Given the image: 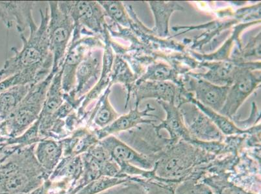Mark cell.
<instances>
[{"label": "cell", "mask_w": 261, "mask_h": 194, "mask_svg": "<svg viewBox=\"0 0 261 194\" xmlns=\"http://www.w3.org/2000/svg\"><path fill=\"white\" fill-rule=\"evenodd\" d=\"M40 13V25L37 26L33 21L30 25L29 37L26 39L21 35L22 48L20 51L15 47L12 48L15 55L7 60L0 69V78L9 77L24 71L51 73L54 61L47 35L49 10L46 9L45 14L41 10Z\"/></svg>", "instance_id": "1"}, {"label": "cell", "mask_w": 261, "mask_h": 194, "mask_svg": "<svg viewBox=\"0 0 261 194\" xmlns=\"http://www.w3.org/2000/svg\"><path fill=\"white\" fill-rule=\"evenodd\" d=\"M35 146L18 149L0 165V193L26 194L47 178L33 152Z\"/></svg>", "instance_id": "2"}, {"label": "cell", "mask_w": 261, "mask_h": 194, "mask_svg": "<svg viewBox=\"0 0 261 194\" xmlns=\"http://www.w3.org/2000/svg\"><path fill=\"white\" fill-rule=\"evenodd\" d=\"M182 143L170 145L158 155L153 169L156 177L179 183L216 157L191 144Z\"/></svg>", "instance_id": "3"}, {"label": "cell", "mask_w": 261, "mask_h": 194, "mask_svg": "<svg viewBox=\"0 0 261 194\" xmlns=\"http://www.w3.org/2000/svg\"><path fill=\"white\" fill-rule=\"evenodd\" d=\"M55 74L51 72L46 79L33 85L15 112L8 119L0 123V137L15 138L20 136L39 119Z\"/></svg>", "instance_id": "4"}, {"label": "cell", "mask_w": 261, "mask_h": 194, "mask_svg": "<svg viewBox=\"0 0 261 194\" xmlns=\"http://www.w3.org/2000/svg\"><path fill=\"white\" fill-rule=\"evenodd\" d=\"M48 5L47 35L54 61L51 72L56 73L63 65L75 25L66 2H48Z\"/></svg>", "instance_id": "5"}, {"label": "cell", "mask_w": 261, "mask_h": 194, "mask_svg": "<svg viewBox=\"0 0 261 194\" xmlns=\"http://www.w3.org/2000/svg\"><path fill=\"white\" fill-rule=\"evenodd\" d=\"M74 22L73 35L97 37L103 41L109 33L106 14L98 2H66Z\"/></svg>", "instance_id": "6"}, {"label": "cell", "mask_w": 261, "mask_h": 194, "mask_svg": "<svg viewBox=\"0 0 261 194\" xmlns=\"http://www.w3.org/2000/svg\"><path fill=\"white\" fill-rule=\"evenodd\" d=\"M103 49L96 47L88 51L75 72L74 88L65 94V99L80 105L85 95L93 88L100 77Z\"/></svg>", "instance_id": "7"}, {"label": "cell", "mask_w": 261, "mask_h": 194, "mask_svg": "<svg viewBox=\"0 0 261 194\" xmlns=\"http://www.w3.org/2000/svg\"><path fill=\"white\" fill-rule=\"evenodd\" d=\"M104 47L105 44L99 38H72L61 66L62 86L65 94L70 93L74 88L75 72L88 51L96 47L103 49Z\"/></svg>", "instance_id": "8"}, {"label": "cell", "mask_w": 261, "mask_h": 194, "mask_svg": "<svg viewBox=\"0 0 261 194\" xmlns=\"http://www.w3.org/2000/svg\"><path fill=\"white\" fill-rule=\"evenodd\" d=\"M178 109L192 140L201 142L224 140V135L194 104L190 101L182 103Z\"/></svg>", "instance_id": "9"}, {"label": "cell", "mask_w": 261, "mask_h": 194, "mask_svg": "<svg viewBox=\"0 0 261 194\" xmlns=\"http://www.w3.org/2000/svg\"><path fill=\"white\" fill-rule=\"evenodd\" d=\"M251 70V65L249 66L237 75L231 86H229L226 101L219 112L220 114L232 119L240 106L258 86L260 83V71L255 73Z\"/></svg>", "instance_id": "10"}, {"label": "cell", "mask_w": 261, "mask_h": 194, "mask_svg": "<svg viewBox=\"0 0 261 194\" xmlns=\"http://www.w3.org/2000/svg\"><path fill=\"white\" fill-rule=\"evenodd\" d=\"M98 143L108 151L118 167L127 164L142 170L153 169L155 163L153 158L138 152L115 136H109L99 141Z\"/></svg>", "instance_id": "11"}, {"label": "cell", "mask_w": 261, "mask_h": 194, "mask_svg": "<svg viewBox=\"0 0 261 194\" xmlns=\"http://www.w3.org/2000/svg\"><path fill=\"white\" fill-rule=\"evenodd\" d=\"M65 92L62 86V68L54 75L47 90L46 100L39 116V136L42 139L48 137L51 127V120L59 108L65 101Z\"/></svg>", "instance_id": "12"}, {"label": "cell", "mask_w": 261, "mask_h": 194, "mask_svg": "<svg viewBox=\"0 0 261 194\" xmlns=\"http://www.w3.org/2000/svg\"><path fill=\"white\" fill-rule=\"evenodd\" d=\"M193 77L189 79V86L195 93V100L219 113L226 101L229 86H218L200 77Z\"/></svg>", "instance_id": "13"}, {"label": "cell", "mask_w": 261, "mask_h": 194, "mask_svg": "<svg viewBox=\"0 0 261 194\" xmlns=\"http://www.w3.org/2000/svg\"><path fill=\"white\" fill-rule=\"evenodd\" d=\"M35 4L33 2H0V20L9 29L15 24L22 35L35 21L32 11Z\"/></svg>", "instance_id": "14"}, {"label": "cell", "mask_w": 261, "mask_h": 194, "mask_svg": "<svg viewBox=\"0 0 261 194\" xmlns=\"http://www.w3.org/2000/svg\"><path fill=\"white\" fill-rule=\"evenodd\" d=\"M155 109L149 105H147L146 109L144 111L139 110V105H135L134 110L127 114L119 116L115 121L103 128L95 130L93 131L95 136L99 141L102 140L109 136L127 131L141 124H151L153 120H146V117L150 116L149 112H153Z\"/></svg>", "instance_id": "15"}, {"label": "cell", "mask_w": 261, "mask_h": 194, "mask_svg": "<svg viewBox=\"0 0 261 194\" xmlns=\"http://www.w3.org/2000/svg\"><path fill=\"white\" fill-rule=\"evenodd\" d=\"M158 103L163 106L167 113V119L155 127L158 136L160 130L164 129L167 130L170 135L169 142L171 145L176 144L180 141L191 143L193 140L185 126L179 109L175 107L174 104L161 101H158Z\"/></svg>", "instance_id": "16"}, {"label": "cell", "mask_w": 261, "mask_h": 194, "mask_svg": "<svg viewBox=\"0 0 261 194\" xmlns=\"http://www.w3.org/2000/svg\"><path fill=\"white\" fill-rule=\"evenodd\" d=\"M136 105L144 99L155 98L159 101L174 104L177 87L169 81H152L145 80L135 85Z\"/></svg>", "instance_id": "17"}, {"label": "cell", "mask_w": 261, "mask_h": 194, "mask_svg": "<svg viewBox=\"0 0 261 194\" xmlns=\"http://www.w3.org/2000/svg\"><path fill=\"white\" fill-rule=\"evenodd\" d=\"M204 66H207L210 70L205 74L198 75V77L218 86H231L240 72L250 66V63L239 64L231 61H220Z\"/></svg>", "instance_id": "18"}, {"label": "cell", "mask_w": 261, "mask_h": 194, "mask_svg": "<svg viewBox=\"0 0 261 194\" xmlns=\"http://www.w3.org/2000/svg\"><path fill=\"white\" fill-rule=\"evenodd\" d=\"M34 153L38 163L48 177L63 156V144L61 141L43 139L38 143Z\"/></svg>", "instance_id": "19"}, {"label": "cell", "mask_w": 261, "mask_h": 194, "mask_svg": "<svg viewBox=\"0 0 261 194\" xmlns=\"http://www.w3.org/2000/svg\"><path fill=\"white\" fill-rule=\"evenodd\" d=\"M111 85L107 87V89L102 94L98 102L95 105L93 110L92 111L91 115L88 120V127L92 124L96 125L99 129L103 128L119 117L118 113L116 112L109 101V94L111 93Z\"/></svg>", "instance_id": "20"}, {"label": "cell", "mask_w": 261, "mask_h": 194, "mask_svg": "<svg viewBox=\"0 0 261 194\" xmlns=\"http://www.w3.org/2000/svg\"><path fill=\"white\" fill-rule=\"evenodd\" d=\"M155 17V25L153 28L155 34L161 37L169 35L168 22L174 11H184V8L176 2H149Z\"/></svg>", "instance_id": "21"}, {"label": "cell", "mask_w": 261, "mask_h": 194, "mask_svg": "<svg viewBox=\"0 0 261 194\" xmlns=\"http://www.w3.org/2000/svg\"><path fill=\"white\" fill-rule=\"evenodd\" d=\"M33 85H18L0 94V123L8 119L15 112Z\"/></svg>", "instance_id": "22"}, {"label": "cell", "mask_w": 261, "mask_h": 194, "mask_svg": "<svg viewBox=\"0 0 261 194\" xmlns=\"http://www.w3.org/2000/svg\"><path fill=\"white\" fill-rule=\"evenodd\" d=\"M188 96L189 101L194 104L204 114L207 116L208 119L213 122V124L217 127L220 132L225 136H241V135L251 134H253V127L247 130L239 128L233 122L229 120V118L220 114L219 113L215 112L214 110L206 107V106L201 105L198 101L195 100L191 95Z\"/></svg>", "instance_id": "23"}, {"label": "cell", "mask_w": 261, "mask_h": 194, "mask_svg": "<svg viewBox=\"0 0 261 194\" xmlns=\"http://www.w3.org/2000/svg\"><path fill=\"white\" fill-rule=\"evenodd\" d=\"M49 73L37 71H24L0 81V94L11 87L28 84H36L46 79Z\"/></svg>", "instance_id": "24"}, {"label": "cell", "mask_w": 261, "mask_h": 194, "mask_svg": "<svg viewBox=\"0 0 261 194\" xmlns=\"http://www.w3.org/2000/svg\"><path fill=\"white\" fill-rule=\"evenodd\" d=\"M135 77L130 72L129 66L120 56L116 54L114 58L112 71L111 73L110 84L111 86L115 83H122L127 89L128 93L132 91L133 83Z\"/></svg>", "instance_id": "25"}, {"label": "cell", "mask_w": 261, "mask_h": 194, "mask_svg": "<svg viewBox=\"0 0 261 194\" xmlns=\"http://www.w3.org/2000/svg\"><path fill=\"white\" fill-rule=\"evenodd\" d=\"M103 8L107 17L113 20V23L118 26L122 25L127 29L134 27L124 5L121 2H98Z\"/></svg>", "instance_id": "26"}, {"label": "cell", "mask_w": 261, "mask_h": 194, "mask_svg": "<svg viewBox=\"0 0 261 194\" xmlns=\"http://www.w3.org/2000/svg\"><path fill=\"white\" fill-rule=\"evenodd\" d=\"M130 178L132 177L119 178V177H101L83 187L77 191V194H98L108 189L121 185L129 181Z\"/></svg>", "instance_id": "27"}, {"label": "cell", "mask_w": 261, "mask_h": 194, "mask_svg": "<svg viewBox=\"0 0 261 194\" xmlns=\"http://www.w3.org/2000/svg\"><path fill=\"white\" fill-rule=\"evenodd\" d=\"M198 177L190 176L177 184L174 194H215L210 186L202 183Z\"/></svg>", "instance_id": "28"}, {"label": "cell", "mask_w": 261, "mask_h": 194, "mask_svg": "<svg viewBox=\"0 0 261 194\" xmlns=\"http://www.w3.org/2000/svg\"><path fill=\"white\" fill-rule=\"evenodd\" d=\"M174 70L167 65H153L148 70V72L142 77L137 82L145 81V80H152V81H167V80H174L175 79Z\"/></svg>", "instance_id": "29"}, {"label": "cell", "mask_w": 261, "mask_h": 194, "mask_svg": "<svg viewBox=\"0 0 261 194\" xmlns=\"http://www.w3.org/2000/svg\"><path fill=\"white\" fill-rule=\"evenodd\" d=\"M13 151L6 146L3 143L0 142V165L5 161L10 156Z\"/></svg>", "instance_id": "30"}, {"label": "cell", "mask_w": 261, "mask_h": 194, "mask_svg": "<svg viewBox=\"0 0 261 194\" xmlns=\"http://www.w3.org/2000/svg\"><path fill=\"white\" fill-rule=\"evenodd\" d=\"M0 194H23V193H0Z\"/></svg>", "instance_id": "31"}]
</instances>
